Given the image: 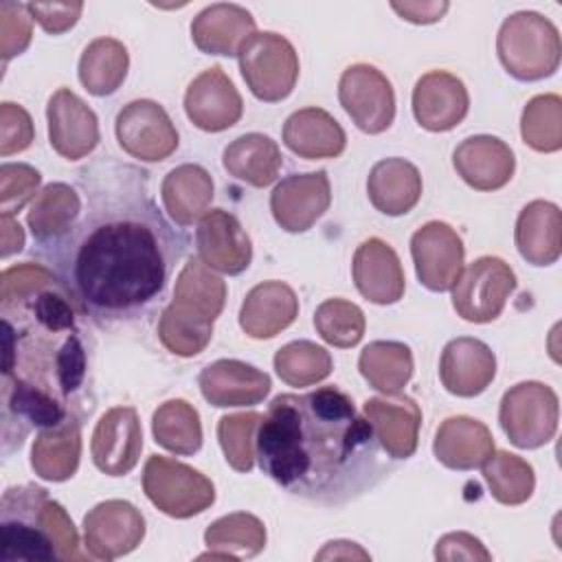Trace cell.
I'll return each mask as SVG.
<instances>
[{
  "instance_id": "cell-45",
  "label": "cell",
  "mask_w": 562,
  "mask_h": 562,
  "mask_svg": "<svg viewBox=\"0 0 562 562\" xmlns=\"http://www.w3.org/2000/svg\"><path fill=\"white\" fill-rule=\"evenodd\" d=\"M42 176L24 162H2L0 167V215H13L37 195Z\"/></svg>"
},
{
  "instance_id": "cell-23",
  "label": "cell",
  "mask_w": 562,
  "mask_h": 562,
  "mask_svg": "<svg viewBox=\"0 0 562 562\" xmlns=\"http://www.w3.org/2000/svg\"><path fill=\"white\" fill-rule=\"evenodd\" d=\"M452 165L461 180L476 191L503 189L516 169L512 147L498 136L476 134L457 145Z\"/></svg>"
},
{
  "instance_id": "cell-48",
  "label": "cell",
  "mask_w": 562,
  "mask_h": 562,
  "mask_svg": "<svg viewBox=\"0 0 562 562\" xmlns=\"http://www.w3.org/2000/svg\"><path fill=\"white\" fill-rule=\"evenodd\" d=\"M31 18L50 35L66 33L77 24L83 2H26Z\"/></svg>"
},
{
  "instance_id": "cell-36",
  "label": "cell",
  "mask_w": 562,
  "mask_h": 562,
  "mask_svg": "<svg viewBox=\"0 0 562 562\" xmlns=\"http://www.w3.org/2000/svg\"><path fill=\"white\" fill-rule=\"evenodd\" d=\"M130 68V55L123 42L114 37L92 40L79 57V81L94 97L114 94Z\"/></svg>"
},
{
  "instance_id": "cell-33",
  "label": "cell",
  "mask_w": 562,
  "mask_h": 562,
  "mask_svg": "<svg viewBox=\"0 0 562 562\" xmlns=\"http://www.w3.org/2000/svg\"><path fill=\"white\" fill-rule=\"evenodd\" d=\"M81 457V422L72 419L55 428L40 430L31 448V468L44 481H68Z\"/></svg>"
},
{
  "instance_id": "cell-29",
  "label": "cell",
  "mask_w": 562,
  "mask_h": 562,
  "mask_svg": "<svg viewBox=\"0 0 562 562\" xmlns=\"http://www.w3.org/2000/svg\"><path fill=\"white\" fill-rule=\"evenodd\" d=\"M367 195L375 211L389 217L406 215L422 198L419 169L406 158H382L369 171Z\"/></svg>"
},
{
  "instance_id": "cell-5",
  "label": "cell",
  "mask_w": 562,
  "mask_h": 562,
  "mask_svg": "<svg viewBox=\"0 0 562 562\" xmlns=\"http://www.w3.org/2000/svg\"><path fill=\"white\" fill-rule=\"evenodd\" d=\"M503 68L518 81H540L560 66L558 26L538 11H516L503 20L496 35Z\"/></svg>"
},
{
  "instance_id": "cell-18",
  "label": "cell",
  "mask_w": 562,
  "mask_h": 562,
  "mask_svg": "<svg viewBox=\"0 0 562 562\" xmlns=\"http://www.w3.org/2000/svg\"><path fill=\"white\" fill-rule=\"evenodd\" d=\"M195 250L211 270L224 274H241L252 259L248 233L226 209H211L198 222Z\"/></svg>"
},
{
  "instance_id": "cell-8",
  "label": "cell",
  "mask_w": 562,
  "mask_h": 562,
  "mask_svg": "<svg viewBox=\"0 0 562 562\" xmlns=\"http://www.w3.org/2000/svg\"><path fill=\"white\" fill-rule=\"evenodd\" d=\"M558 395L551 386L527 380L505 391L498 408V422L509 443L522 450H536L549 443L558 430Z\"/></svg>"
},
{
  "instance_id": "cell-25",
  "label": "cell",
  "mask_w": 562,
  "mask_h": 562,
  "mask_svg": "<svg viewBox=\"0 0 562 562\" xmlns=\"http://www.w3.org/2000/svg\"><path fill=\"white\" fill-rule=\"evenodd\" d=\"M255 26L248 9L233 2H215L193 18L191 40L206 55L233 57L255 33Z\"/></svg>"
},
{
  "instance_id": "cell-44",
  "label": "cell",
  "mask_w": 562,
  "mask_h": 562,
  "mask_svg": "<svg viewBox=\"0 0 562 562\" xmlns=\"http://www.w3.org/2000/svg\"><path fill=\"white\" fill-rule=\"evenodd\" d=\"M261 415L255 411L224 415L217 422V441L226 463L237 472H250L255 465V432Z\"/></svg>"
},
{
  "instance_id": "cell-43",
  "label": "cell",
  "mask_w": 562,
  "mask_h": 562,
  "mask_svg": "<svg viewBox=\"0 0 562 562\" xmlns=\"http://www.w3.org/2000/svg\"><path fill=\"white\" fill-rule=\"evenodd\" d=\"M318 336L340 349L356 347L364 336V312L347 299H327L314 312Z\"/></svg>"
},
{
  "instance_id": "cell-38",
  "label": "cell",
  "mask_w": 562,
  "mask_h": 562,
  "mask_svg": "<svg viewBox=\"0 0 562 562\" xmlns=\"http://www.w3.org/2000/svg\"><path fill=\"white\" fill-rule=\"evenodd\" d=\"M358 369L375 391L400 393L413 378L411 347L397 340H373L360 351Z\"/></svg>"
},
{
  "instance_id": "cell-17",
  "label": "cell",
  "mask_w": 562,
  "mask_h": 562,
  "mask_svg": "<svg viewBox=\"0 0 562 562\" xmlns=\"http://www.w3.org/2000/svg\"><path fill=\"white\" fill-rule=\"evenodd\" d=\"M184 112L195 127L204 132H224L241 119L244 101L228 75L220 66H211L189 83L184 92Z\"/></svg>"
},
{
  "instance_id": "cell-3",
  "label": "cell",
  "mask_w": 562,
  "mask_h": 562,
  "mask_svg": "<svg viewBox=\"0 0 562 562\" xmlns=\"http://www.w3.org/2000/svg\"><path fill=\"white\" fill-rule=\"evenodd\" d=\"M255 457L290 496L325 507L360 498L393 470L364 415L336 386L277 395L259 419Z\"/></svg>"
},
{
  "instance_id": "cell-1",
  "label": "cell",
  "mask_w": 562,
  "mask_h": 562,
  "mask_svg": "<svg viewBox=\"0 0 562 562\" xmlns=\"http://www.w3.org/2000/svg\"><path fill=\"white\" fill-rule=\"evenodd\" d=\"M77 220L37 255L79 312L101 325L143 316L162 296L187 237L149 193L147 171L112 158L79 169Z\"/></svg>"
},
{
  "instance_id": "cell-31",
  "label": "cell",
  "mask_w": 562,
  "mask_h": 562,
  "mask_svg": "<svg viewBox=\"0 0 562 562\" xmlns=\"http://www.w3.org/2000/svg\"><path fill=\"white\" fill-rule=\"evenodd\" d=\"M160 198L165 211L178 226H193L211 209L213 178L195 162L178 165L162 178Z\"/></svg>"
},
{
  "instance_id": "cell-14",
  "label": "cell",
  "mask_w": 562,
  "mask_h": 562,
  "mask_svg": "<svg viewBox=\"0 0 562 562\" xmlns=\"http://www.w3.org/2000/svg\"><path fill=\"white\" fill-rule=\"evenodd\" d=\"M331 187L327 171L285 176L270 193V211L285 233H305L329 209Z\"/></svg>"
},
{
  "instance_id": "cell-10",
  "label": "cell",
  "mask_w": 562,
  "mask_h": 562,
  "mask_svg": "<svg viewBox=\"0 0 562 562\" xmlns=\"http://www.w3.org/2000/svg\"><path fill=\"white\" fill-rule=\"evenodd\" d=\"M116 140L125 154L143 162H160L178 149V130L167 110L151 99L123 105L114 123Z\"/></svg>"
},
{
  "instance_id": "cell-37",
  "label": "cell",
  "mask_w": 562,
  "mask_h": 562,
  "mask_svg": "<svg viewBox=\"0 0 562 562\" xmlns=\"http://www.w3.org/2000/svg\"><path fill=\"white\" fill-rule=\"evenodd\" d=\"M81 195L66 182L46 184L31 202L26 224L37 246L59 237L79 215Z\"/></svg>"
},
{
  "instance_id": "cell-46",
  "label": "cell",
  "mask_w": 562,
  "mask_h": 562,
  "mask_svg": "<svg viewBox=\"0 0 562 562\" xmlns=\"http://www.w3.org/2000/svg\"><path fill=\"white\" fill-rule=\"evenodd\" d=\"M33 18L29 7L22 2L4 0L0 2V55L2 61H9L15 55H22L31 44Z\"/></svg>"
},
{
  "instance_id": "cell-11",
  "label": "cell",
  "mask_w": 562,
  "mask_h": 562,
  "mask_svg": "<svg viewBox=\"0 0 562 562\" xmlns=\"http://www.w3.org/2000/svg\"><path fill=\"white\" fill-rule=\"evenodd\" d=\"M338 101L358 130L382 134L395 119L391 81L371 64L349 66L338 81Z\"/></svg>"
},
{
  "instance_id": "cell-16",
  "label": "cell",
  "mask_w": 562,
  "mask_h": 562,
  "mask_svg": "<svg viewBox=\"0 0 562 562\" xmlns=\"http://www.w3.org/2000/svg\"><path fill=\"white\" fill-rule=\"evenodd\" d=\"M50 147L66 160H79L99 145L97 114L72 90L59 88L46 105Z\"/></svg>"
},
{
  "instance_id": "cell-6",
  "label": "cell",
  "mask_w": 562,
  "mask_h": 562,
  "mask_svg": "<svg viewBox=\"0 0 562 562\" xmlns=\"http://www.w3.org/2000/svg\"><path fill=\"white\" fill-rule=\"evenodd\" d=\"M237 59L246 86L259 101H283L296 86L299 55L292 42L274 31H255L239 48Z\"/></svg>"
},
{
  "instance_id": "cell-41",
  "label": "cell",
  "mask_w": 562,
  "mask_h": 562,
  "mask_svg": "<svg viewBox=\"0 0 562 562\" xmlns=\"http://www.w3.org/2000/svg\"><path fill=\"white\" fill-rule=\"evenodd\" d=\"M274 371L290 386L323 382L331 369V353L312 340H292L274 353Z\"/></svg>"
},
{
  "instance_id": "cell-19",
  "label": "cell",
  "mask_w": 562,
  "mask_h": 562,
  "mask_svg": "<svg viewBox=\"0 0 562 562\" xmlns=\"http://www.w3.org/2000/svg\"><path fill=\"white\" fill-rule=\"evenodd\" d=\"M362 415L373 428L380 448L391 459H408L415 454L422 411L413 397L402 393L369 397L362 406Z\"/></svg>"
},
{
  "instance_id": "cell-12",
  "label": "cell",
  "mask_w": 562,
  "mask_h": 562,
  "mask_svg": "<svg viewBox=\"0 0 562 562\" xmlns=\"http://www.w3.org/2000/svg\"><path fill=\"white\" fill-rule=\"evenodd\" d=\"M145 538V518L136 505L110 498L83 516V544L94 560H116Z\"/></svg>"
},
{
  "instance_id": "cell-20",
  "label": "cell",
  "mask_w": 562,
  "mask_h": 562,
  "mask_svg": "<svg viewBox=\"0 0 562 562\" xmlns=\"http://www.w3.org/2000/svg\"><path fill=\"white\" fill-rule=\"evenodd\" d=\"M470 110L465 83L446 70L422 75L413 88L415 121L428 132L454 130Z\"/></svg>"
},
{
  "instance_id": "cell-4",
  "label": "cell",
  "mask_w": 562,
  "mask_h": 562,
  "mask_svg": "<svg viewBox=\"0 0 562 562\" xmlns=\"http://www.w3.org/2000/svg\"><path fill=\"white\" fill-rule=\"evenodd\" d=\"M0 558L4 562L83 560L66 509L35 483L13 485L0 498Z\"/></svg>"
},
{
  "instance_id": "cell-51",
  "label": "cell",
  "mask_w": 562,
  "mask_h": 562,
  "mask_svg": "<svg viewBox=\"0 0 562 562\" xmlns=\"http://www.w3.org/2000/svg\"><path fill=\"white\" fill-rule=\"evenodd\" d=\"M0 228H2V248L0 255L2 259L11 257L13 252H20L24 246V231L13 215H0Z\"/></svg>"
},
{
  "instance_id": "cell-9",
  "label": "cell",
  "mask_w": 562,
  "mask_h": 562,
  "mask_svg": "<svg viewBox=\"0 0 562 562\" xmlns=\"http://www.w3.org/2000/svg\"><path fill=\"white\" fill-rule=\"evenodd\" d=\"M516 290V274L501 257L474 259L452 285V307L468 323H490L501 316L509 294Z\"/></svg>"
},
{
  "instance_id": "cell-15",
  "label": "cell",
  "mask_w": 562,
  "mask_h": 562,
  "mask_svg": "<svg viewBox=\"0 0 562 562\" xmlns=\"http://www.w3.org/2000/svg\"><path fill=\"white\" fill-rule=\"evenodd\" d=\"M143 450V428L136 408L114 406L94 426L90 452L97 470L108 476L130 474Z\"/></svg>"
},
{
  "instance_id": "cell-30",
  "label": "cell",
  "mask_w": 562,
  "mask_h": 562,
  "mask_svg": "<svg viewBox=\"0 0 562 562\" xmlns=\"http://www.w3.org/2000/svg\"><path fill=\"white\" fill-rule=\"evenodd\" d=\"M285 147L305 160L336 158L345 151L347 136L340 123L321 108L292 112L283 123Z\"/></svg>"
},
{
  "instance_id": "cell-39",
  "label": "cell",
  "mask_w": 562,
  "mask_h": 562,
  "mask_svg": "<svg viewBox=\"0 0 562 562\" xmlns=\"http://www.w3.org/2000/svg\"><path fill=\"white\" fill-rule=\"evenodd\" d=\"M154 441L173 454H195L202 448V424L198 411L184 400H169L154 411Z\"/></svg>"
},
{
  "instance_id": "cell-21",
  "label": "cell",
  "mask_w": 562,
  "mask_h": 562,
  "mask_svg": "<svg viewBox=\"0 0 562 562\" xmlns=\"http://www.w3.org/2000/svg\"><path fill=\"white\" fill-rule=\"evenodd\" d=\"M496 375V356L479 338H452L439 360V378L448 393L457 397L481 395Z\"/></svg>"
},
{
  "instance_id": "cell-13",
  "label": "cell",
  "mask_w": 562,
  "mask_h": 562,
  "mask_svg": "<svg viewBox=\"0 0 562 562\" xmlns=\"http://www.w3.org/2000/svg\"><path fill=\"white\" fill-rule=\"evenodd\" d=\"M411 257L424 288L430 292H448L463 272L465 248L450 224L432 220L413 233Z\"/></svg>"
},
{
  "instance_id": "cell-26",
  "label": "cell",
  "mask_w": 562,
  "mask_h": 562,
  "mask_svg": "<svg viewBox=\"0 0 562 562\" xmlns=\"http://www.w3.org/2000/svg\"><path fill=\"white\" fill-rule=\"evenodd\" d=\"M299 316L296 292L283 281L257 283L239 310L241 329L257 340L274 338Z\"/></svg>"
},
{
  "instance_id": "cell-22",
  "label": "cell",
  "mask_w": 562,
  "mask_h": 562,
  "mask_svg": "<svg viewBox=\"0 0 562 562\" xmlns=\"http://www.w3.org/2000/svg\"><path fill=\"white\" fill-rule=\"evenodd\" d=\"M200 391L211 406H255L270 393V375L241 360H215L198 375Z\"/></svg>"
},
{
  "instance_id": "cell-28",
  "label": "cell",
  "mask_w": 562,
  "mask_h": 562,
  "mask_svg": "<svg viewBox=\"0 0 562 562\" xmlns=\"http://www.w3.org/2000/svg\"><path fill=\"white\" fill-rule=\"evenodd\" d=\"M520 257L531 266H551L562 252V213L549 200H533L518 213L514 231Z\"/></svg>"
},
{
  "instance_id": "cell-52",
  "label": "cell",
  "mask_w": 562,
  "mask_h": 562,
  "mask_svg": "<svg viewBox=\"0 0 562 562\" xmlns=\"http://www.w3.org/2000/svg\"><path fill=\"white\" fill-rule=\"evenodd\" d=\"M369 560L371 555L360 549L356 542H349V540H331L327 542L318 553H316V560Z\"/></svg>"
},
{
  "instance_id": "cell-24",
  "label": "cell",
  "mask_w": 562,
  "mask_h": 562,
  "mask_svg": "<svg viewBox=\"0 0 562 562\" xmlns=\"http://www.w3.org/2000/svg\"><path fill=\"white\" fill-rule=\"evenodd\" d=\"M351 274L358 292L375 305H393L404 296L406 279L397 252L382 239H364L351 263Z\"/></svg>"
},
{
  "instance_id": "cell-42",
  "label": "cell",
  "mask_w": 562,
  "mask_h": 562,
  "mask_svg": "<svg viewBox=\"0 0 562 562\" xmlns=\"http://www.w3.org/2000/svg\"><path fill=\"white\" fill-rule=\"evenodd\" d=\"M520 134L536 151H558L562 147V99L553 92L529 99L520 116Z\"/></svg>"
},
{
  "instance_id": "cell-40",
  "label": "cell",
  "mask_w": 562,
  "mask_h": 562,
  "mask_svg": "<svg viewBox=\"0 0 562 562\" xmlns=\"http://www.w3.org/2000/svg\"><path fill=\"white\" fill-rule=\"evenodd\" d=\"M481 474L490 494L503 505L527 503L536 487L533 468L522 457L507 450H494L481 465Z\"/></svg>"
},
{
  "instance_id": "cell-34",
  "label": "cell",
  "mask_w": 562,
  "mask_h": 562,
  "mask_svg": "<svg viewBox=\"0 0 562 562\" xmlns=\"http://www.w3.org/2000/svg\"><path fill=\"white\" fill-rule=\"evenodd\" d=\"M215 318L204 310L171 299L158 321V338L167 351L180 358H193L206 349L213 338Z\"/></svg>"
},
{
  "instance_id": "cell-35",
  "label": "cell",
  "mask_w": 562,
  "mask_h": 562,
  "mask_svg": "<svg viewBox=\"0 0 562 562\" xmlns=\"http://www.w3.org/2000/svg\"><path fill=\"white\" fill-rule=\"evenodd\" d=\"M206 553L200 558L211 560H239L255 558L266 547V527L263 522L246 512H235L213 520L204 531Z\"/></svg>"
},
{
  "instance_id": "cell-2",
  "label": "cell",
  "mask_w": 562,
  "mask_h": 562,
  "mask_svg": "<svg viewBox=\"0 0 562 562\" xmlns=\"http://www.w3.org/2000/svg\"><path fill=\"white\" fill-rule=\"evenodd\" d=\"M2 454L37 428L88 417L94 408L92 340L61 279L42 263L2 272Z\"/></svg>"
},
{
  "instance_id": "cell-32",
  "label": "cell",
  "mask_w": 562,
  "mask_h": 562,
  "mask_svg": "<svg viewBox=\"0 0 562 562\" xmlns=\"http://www.w3.org/2000/svg\"><path fill=\"white\" fill-rule=\"evenodd\" d=\"M281 162L279 145L259 132L235 138L222 154V165L228 176L257 189H263L277 180Z\"/></svg>"
},
{
  "instance_id": "cell-27",
  "label": "cell",
  "mask_w": 562,
  "mask_h": 562,
  "mask_svg": "<svg viewBox=\"0 0 562 562\" xmlns=\"http://www.w3.org/2000/svg\"><path fill=\"white\" fill-rule=\"evenodd\" d=\"M432 452L441 465L465 472L485 463V459L494 452V437L483 422L454 415L439 424Z\"/></svg>"
},
{
  "instance_id": "cell-49",
  "label": "cell",
  "mask_w": 562,
  "mask_h": 562,
  "mask_svg": "<svg viewBox=\"0 0 562 562\" xmlns=\"http://www.w3.org/2000/svg\"><path fill=\"white\" fill-rule=\"evenodd\" d=\"M437 560H492V553L468 531H452L437 540Z\"/></svg>"
},
{
  "instance_id": "cell-47",
  "label": "cell",
  "mask_w": 562,
  "mask_h": 562,
  "mask_svg": "<svg viewBox=\"0 0 562 562\" xmlns=\"http://www.w3.org/2000/svg\"><path fill=\"white\" fill-rule=\"evenodd\" d=\"M33 121L29 112L11 101L0 105V156L24 151L33 143Z\"/></svg>"
},
{
  "instance_id": "cell-50",
  "label": "cell",
  "mask_w": 562,
  "mask_h": 562,
  "mask_svg": "<svg viewBox=\"0 0 562 562\" xmlns=\"http://www.w3.org/2000/svg\"><path fill=\"white\" fill-rule=\"evenodd\" d=\"M391 9L406 22L413 24H432L439 22L446 11L450 9V4L446 0L437 2V0H404V2H391Z\"/></svg>"
},
{
  "instance_id": "cell-7",
  "label": "cell",
  "mask_w": 562,
  "mask_h": 562,
  "mask_svg": "<svg viewBox=\"0 0 562 562\" xmlns=\"http://www.w3.org/2000/svg\"><path fill=\"white\" fill-rule=\"evenodd\" d=\"M143 492L162 514L191 518L209 509L215 501V485L191 465L151 454L143 468Z\"/></svg>"
}]
</instances>
